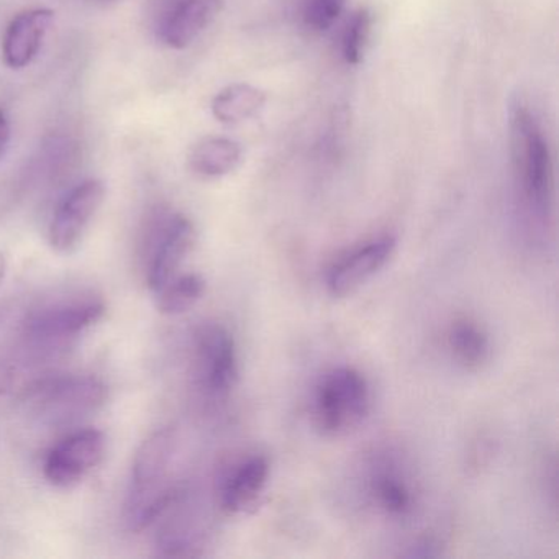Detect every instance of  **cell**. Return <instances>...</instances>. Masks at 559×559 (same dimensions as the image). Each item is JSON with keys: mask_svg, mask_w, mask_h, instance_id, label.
<instances>
[{"mask_svg": "<svg viewBox=\"0 0 559 559\" xmlns=\"http://www.w3.org/2000/svg\"><path fill=\"white\" fill-rule=\"evenodd\" d=\"M509 123L513 166L526 211L546 222L555 205V168L548 140L535 112L522 99L510 106Z\"/></svg>", "mask_w": 559, "mask_h": 559, "instance_id": "cell-1", "label": "cell"}, {"mask_svg": "<svg viewBox=\"0 0 559 559\" xmlns=\"http://www.w3.org/2000/svg\"><path fill=\"white\" fill-rule=\"evenodd\" d=\"M371 388L358 369L338 366L320 376L312 395V420L330 438L353 433L371 411Z\"/></svg>", "mask_w": 559, "mask_h": 559, "instance_id": "cell-2", "label": "cell"}, {"mask_svg": "<svg viewBox=\"0 0 559 559\" xmlns=\"http://www.w3.org/2000/svg\"><path fill=\"white\" fill-rule=\"evenodd\" d=\"M173 444V431L162 430L146 438L136 450L129 496V519L133 530L146 528L159 519L178 496L166 486Z\"/></svg>", "mask_w": 559, "mask_h": 559, "instance_id": "cell-3", "label": "cell"}, {"mask_svg": "<svg viewBox=\"0 0 559 559\" xmlns=\"http://www.w3.org/2000/svg\"><path fill=\"white\" fill-rule=\"evenodd\" d=\"M106 399V385L93 376H55L35 382L25 404L41 421L63 425L93 414Z\"/></svg>", "mask_w": 559, "mask_h": 559, "instance_id": "cell-4", "label": "cell"}, {"mask_svg": "<svg viewBox=\"0 0 559 559\" xmlns=\"http://www.w3.org/2000/svg\"><path fill=\"white\" fill-rule=\"evenodd\" d=\"M194 366L199 388L212 401H225L238 381V353L234 335L217 322L194 333Z\"/></svg>", "mask_w": 559, "mask_h": 559, "instance_id": "cell-5", "label": "cell"}, {"mask_svg": "<svg viewBox=\"0 0 559 559\" xmlns=\"http://www.w3.org/2000/svg\"><path fill=\"white\" fill-rule=\"evenodd\" d=\"M397 250L394 235H381L352 248L330 266L326 273V290L335 299H345L358 293L372 280Z\"/></svg>", "mask_w": 559, "mask_h": 559, "instance_id": "cell-6", "label": "cell"}, {"mask_svg": "<svg viewBox=\"0 0 559 559\" xmlns=\"http://www.w3.org/2000/svg\"><path fill=\"white\" fill-rule=\"evenodd\" d=\"M106 313L100 300H71L34 310L24 323L25 336L37 345H57L96 325Z\"/></svg>", "mask_w": 559, "mask_h": 559, "instance_id": "cell-7", "label": "cell"}, {"mask_svg": "<svg viewBox=\"0 0 559 559\" xmlns=\"http://www.w3.org/2000/svg\"><path fill=\"white\" fill-rule=\"evenodd\" d=\"M104 456L106 437L103 431L94 428L74 431L51 448L45 460V477L57 487L74 486L96 469Z\"/></svg>", "mask_w": 559, "mask_h": 559, "instance_id": "cell-8", "label": "cell"}, {"mask_svg": "<svg viewBox=\"0 0 559 559\" xmlns=\"http://www.w3.org/2000/svg\"><path fill=\"white\" fill-rule=\"evenodd\" d=\"M106 199V186L99 179L78 185L58 205L50 224V243L60 253H70L83 240L87 227Z\"/></svg>", "mask_w": 559, "mask_h": 559, "instance_id": "cell-9", "label": "cell"}, {"mask_svg": "<svg viewBox=\"0 0 559 559\" xmlns=\"http://www.w3.org/2000/svg\"><path fill=\"white\" fill-rule=\"evenodd\" d=\"M195 245L194 224L182 214L159 217L156 224L155 248L148 266V287L153 293L162 290L179 274Z\"/></svg>", "mask_w": 559, "mask_h": 559, "instance_id": "cell-10", "label": "cell"}, {"mask_svg": "<svg viewBox=\"0 0 559 559\" xmlns=\"http://www.w3.org/2000/svg\"><path fill=\"white\" fill-rule=\"evenodd\" d=\"M369 499L384 515L407 519L417 503L414 480L397 456L381 453L372 457L366 476Z\"/></svg>", "mask_w": 559, "mask_h": 559, "instance_id": "cell-11", "label": "cell"}, {"mask_svg": "<svg viewBox=\"0 0 559 559\" xmlns=\"http://www.w3.org/2000/svg\"><path fill=\"white\" fill-rule=\"evenodd\" d=\"M270 474V461L263 454H251L238 461L222 483V509L230 515L251 512L266 489Z\"/></svg>", "mask_w": 559, "mask_h": 559, "instance_id": "cell-12", "label": "cell"}, {"mask_svg": "<svg viewBox=\"0 0 559 559\" xmlns=\"http://www.w3.org/2000/svg\"><path fill=\"white\" fill-rule=\"evenodd\" d=\"M53 22L55 12L47 8L31 9L15 15L2 41L5 64L12 70L27 68L40 53Z\"/></svg>", "mask_w": 559, "mask_h": 559, "instance_id": "cell-13", "label": "cell"}, {"mask_svg": "<svg viewBox=\"0 0 559 559\" xmlns=\"http://www.w3.org/2000/svg\"><path fill=\"white\" fill-rule=\"evenodd\" d=\"M222 0H178L163 19L159 37L173 50H185L217 19Z\"/></svg>", "mask_w": 559, "mask_h": 559, "instance_id": "cell-14", "label": "cell"}, {"mask_svg": "<svg viewBox=\"0 0 559 559\" xmlns=\"http://www.w3.org/2000/svg\"><path fill=\"white\" fill-rule=\"evenodd\" d=\"M243 150L240 143L224 136H207L192 146L189 166L205 179L224 178L240 166Z\"/></svg>", "mask_w": 559, "mask_h": 559, "instance_id": "cell-15", "label": "cell"}, {"mask_svg": "<svg viewBox=\"0 0 559 559\" xmlns=\"http://www.w3.org/2000/svg\"><path fill=\"white\" fill-rule=\"evenodd\" d=\"M447 346L454 361L466 369H479L490 356L489 336L483 326L466 317L448 326Z\"/></svg>", "mask_w": 559, "mask_h": 559, "instance_id": "cell-16", "label": "cell"}, {"mask_svg": "<svg viewBox=\"0 0 559 559\" xmlns=\"http://www.w3.org/2000/svg\"><path fill=\"white\" fill-rule=\"evenodd\" d=\"M266 104V94L250 84H231L212 100V114L224 126L251 119Z\"/></svg>", "mask_w": 559, "mask_h": 559, "instance_id": "cell-17", "label": "cell"}, {"mask_svg": "<svg viewBox=\"0 0 559 559\" xmlns=\"http://www.w3.org/2000/svg\"><path fill=\"white\" fill-rule=\"evenodd\" d=\"M158 310L165 316L189 312L205 294V281L201 274H178L158 290Z\"/></svg>", "mask_w": 559, "mask_h": 559, "instance_id": "cell-18", "label": "cell"}, {"mask_svg": "<svg viewBox=\"0 0 559 559\" xmlns=\"http://www.w3.org/2000/svg\"><path fill=\"white\" fill-rule=\"evenodd\" d=\"M372 28V14L368 9H358L346 24L342 35V57L349 67H358L365 58Z\"/></svg>", "mask_w": 559, "mask_h": 559, "instance_id": "cell-19", "label": "cell"}, {"mask_svg": "<svg viewBox=\"0 0 559 559\" xmlns=\"http://www.w3.org/2000/svg\"><path fill=\"white\" fill-rule=\"evenodd\" d=\"M346 0H307L304 21L313 32H326L342 15Z\"/></svg>", "mask_w": 559, "mask_h": 559, "instance_id": "cell-20", "label": "cell"}, {"mask_svg": "<svg viewBox=\"0 0 559 559\" xmlns=\"http://www.w3.org/2000/svg\"><path fill=\"white\" fill-rule=\"evenodd\" d=\"M11 143V122L5 110L0 109V158L8 152Z\"/></svg>", "mask_w": 559, "mask_h": 559, "instance_id": "cell-21", "label": "cell"}, {"mask_svg": "<svg viewBox=\"0 0 559 559\" xmlns=\"http://www.w3.org/2000/svg\"><path fill=\"white\" fill-rule=\"evenodd\" d=\"M14 379V368L8 365V362H0V399L4 397V395L11 391Z\"/></svg>", "mask_w": 559, "mask_h": 559, "instance_id": "cell-22", "label": "cell"}, {"mask_svg": "<svg viewBox=\"0 0 559 559\" xmlns=\"http://www.w3.org/2000/svg\"><path fill=\"white\" fill-rule=\"evenodd\" d=\"M5 273H8V260L4 254L0 253V283L4 281Z\"/></svg>", "mask_w": 559, "mask_h": 559, "instance_id": "cell-23", "label": "cell"}, {"mask_svg": "<svg viewBox=\"0 0 559 559\" xmlns=\"http://www.w3.org/2000/svg\"><path fill=\"white\" fill-rule=\"evenodd\" d=\"M99 2H112V0H99Z\"/></svg>", "mask_w": 559, "mask_h": 559, "instance_id": "cell-24", "label": "cell"}]
</instances>
